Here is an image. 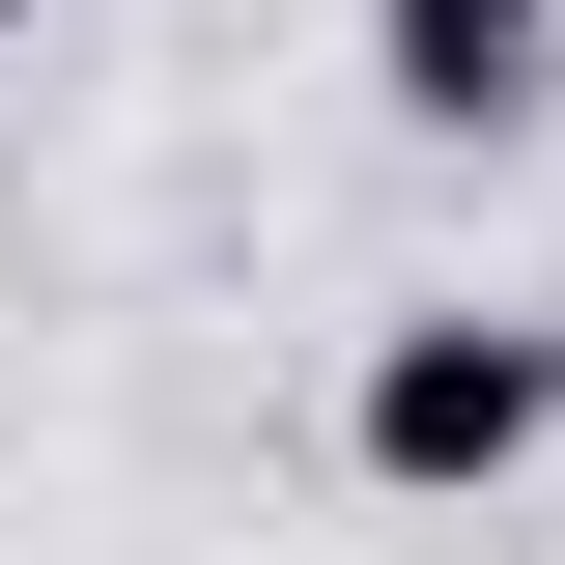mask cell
Masks as SVG:
<instances>
[{
    "label": "cell",
    "instance_id": "obj_2",
    "mask_svg": "<svg viewBox=\"0 0 565 565\" xmlns=\"http://www.w3.org/2000/svg\"><path fill=\"white\" fill-rule=\"evenodd\" d=\"M367 85H396L424 141H509L565 85V0H367Z\"/></svg>",
    "mask_w": 565,
    "mask_h": 565
},
{
    "label": "cell",
    "instance_id": "obj_3",
    "mask_svg": "<svg viewBox=\"0 0 565 565\" xmlns=\"http://www.w3.org/2000/svg\"><path fill=\"white\" fill-rule=\"evenodd\" d=\"M0 57H29V0H0Z\"/></svg>",
    "mask_w": 565,
    "mask_h": 565
},
{
    "label": "cell",
    "instance_id": "obj_1",
    "mask_svg": "<svg viewBox=\"0 0 565 565\" xmlns=\"http://www.w3.org/2000/svg\"><path fill=\"white\" fill-rule=\"evenodd\" d=\"M340 452H367L396 509L537 481V452H565V340H537V311H396V340H367V396H340Z\"/></svg>",
    "mask_w": 565,
    "mask_h": 565
}]
</instances>
